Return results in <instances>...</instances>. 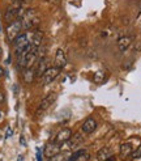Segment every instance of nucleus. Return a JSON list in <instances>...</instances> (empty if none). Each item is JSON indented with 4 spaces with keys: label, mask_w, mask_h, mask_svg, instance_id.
Instances as JSON below:
<instances>
[{
    "label": "nucleus",
    "mask_w": 141,
    "mask_h": 161,
    "mask_svg": "<svg viewBox=\"0 0 141 161\" xmlns=\"http://www.w3.org/2000/svg\"><path fill=\"white\" fill-rule=\"evenodd\" d=\"M21 20V24H22V30H30L33 29L37 24L39 22V19L37 16V12L34 9H25L24 12L22 17L20 19Z\"/></svg>",
    "instance_id": "obj_1"
},
{
    "label": "nucleus",
    "mask_w": 141,
    "mask_h": 161,
    "mask_svg": "<svg viewBox=\"0 0 141 161\" xmlns=\"http://www.w3.org/2000/svg\"><path fill=\"white\" fill-rule=\"evenodd\" d=\"M7 38H8V41L9 42H13L16 38H17L20 34H21V31H22V24H21V20H14L13 22L11 24H8L7 25Z\"/></svg>",
    "instance_id": "obj_2"
},
{
    "label": "nucleus",
    "mask_w": 141,
    "mask_h": 161,
    "mask_svg": "<svg viewBox=\"0 0 141 161\" xmlns=\"http://www.w3.org/2000/svg\"><path fill=\"white\" fill-rule=\"evenodd\" d=\"M60 68H58V67H49V68H47L46 69V72H44V74L42 75V84L43 85H47V84H51L52 81H54V80L55 79H56L58 76H59V74H60Z\"/></svg>",
    "instance_id": "obj_3"
},
{
    "label": "nucleus",
    "mask_w": 141,
    "mask_h": 161,
    "mask_svg": "<svg viewBox=\"0 0 141 161\" xmlns=\"http://www.w3.org/2000/svg\"><path fill=\"white\" fill-rule=\"evenodd\" d=\"M72 130H70L69 127H64L59 130V132L56 134V136L54 138V143L59 144V146H64V144L70 139V136H72Z\"/></svg>",
    "instance_id": "obj_4"
},
{
    "label": "nucleus",
    "mask_w": 141,
    "mask_h": 161,
    "mask_svg": "<svg viewBox=\"0 0 141 161\" xmlns=\"http://www.w3.org/2000/svg\"><path fill=\"white\" fill-rule=\"evenodd\" d=\"M55 100H56V93H49L41 101V103H39L38 110H37V114H41V113H43L44 110H47L55 102Z\"/></svg>",
    "instance_id": "obj_5"
},
{
    "label": "nucleus",
    "mask_w": 141,
    "mask_h": 161,
    "mask_svg": "<svg viewBox=\"0 0 141 161\" xmlns=\"http://www.w3.org/2000/svg\"><path fill=\"white\" fill-rule=\"evenodd\" d=\"M60 152H61V146H59V144L51 142V143H49V144H46V146H44L43 155H44L47 158H51V157H54L55 155L60 153Z\"/></svg>",
    "instance_id": "obj_6"
},
{
    "label": "nucleus",
    "mask_w": 141,
    "mask_h": 161,
    "mask_svg": "<svg viewBox=\"0 0 141 161\" xmlns=\"http://www.w3.org/2000/svg\"><path fill=\"white\" fill-rule=\"evenodd\" d=\"M34 68H35V77L41 79L42 75L46 72V69L49 68V60H47L46 56H43V58H41V59L38 60L37 67H34Z\"/></svg>",
    "instance_id": "obj_7"
},
{
    "label": "nucleus",
    "mask_w": 141,
    "mask_h": 161,
    "mask_svg": "<svg viewBox=\"0 0 141 161\" xmlns=\"http://www.w3.org/2000/svg\"><path fill=\"white\" fill-rule=\"evenodd\" d=\"M55 67L58 68H64L65 64H67V56L64 54V51H63L61 49H58L56 50V54H55Z\"/></svg>",
    "instance_id": "obj_8"
},
{
    "label": "nucleus",
    "mask_w": 141,
    "mask_h": 161,
    "mask_svg": "<svg viewBox=\"0 0 141 161\" xmlns=\"http://www.w3.org/2000/svg\"><path fill=\"white\" fill-rule=\"evenodd\" d=\"M132 41H133L132 36H122L119 39H118V49L120 51H125L131 46Z\"/></svg>",
    "instance_id": "obj_9"
},
{
    "label": "nucleus",
    "mask_w": 141,
    "mask_h": 161,
    "mask_svg": "<svg viewBox=\"0 0 141 161\" xmlns=\"http://www.w3.org/2000/svg\"><path fill=\"white\" fill-rule=\"evenodd\" d=\"M97 128V122H96V119L94 118H88L85 120V122L82 123V127H81V130L85 132V134H91L94 132V130Z\"/></svg>",
    "instance_id": "obj_10"
},
{
    "label": "nucleus",
    "mask_w": 141,
    "mask_h": 161,
    "mask_svg": "<svg viewBox=\"0 0 141 161\" xmlns=\"http://www.w3.org/2000/svg\"><path fill=\"white\" fill-rule=\"evenodd\" d=\"M14 49H17V47H24V46H28L30 45L29 43V37H28V33H21L17 38L14 39V41L12 42Z\"/></svg>",
    "instance_id": "obj_11"
},
{
    "label": "nucleus",
    "mask_w": 141,
    "mask_h": 161,
    "mask_svg": "<svg viewBox=\"0 0 141 161\" xmlns=\"http://www.w3.org/2000/svg\"><path fill=\"white\" fill-rule=\"evenodd\" d=\"M24 81H25L26 84H31L34 81V79H35V68H26V69H24Z\"/></svg>",
    "instance_id": "obj_12"
},
{
    "label": "nucleus",
    "mask_w": 141,
    "mask_h": 161,
    "mask_svg": "<svg viewBox=\"0 0 141 161\" xmlns=\"http://www.w3.org/2000/svg\"><path fill=\"white\" fill-rule=\"evenodd\" d=\"M70 153H72L70 151H61L60 153H58V155H55L54 157L49 158V161H68Z\"/></svg>",
    "instance_id": "obj_13"
},
{
    "label": "nucleus",
    "mask_w": 141,
    "mask_h": 161,
    "mask_svg": "<svg viewBox=\"0 0 141 161\" xmlns=\"http://www.w3.org/2000/svg\"><path fill=\"white\" fill-rule=\"evenodd\" d=\"M111 156H112V155H111V151H110L107 147H105V148H102V149L98 151L97 160H98V161H106L108 157H111Z\"/></svg>",
    "instance_id": "obj_14"
},
{
    "label": "nucleus",
    "mask_w": 141,
    "mask_h": 161,
    "mask_svg": "<svg viewBox=\"0 0 141 161\" xmlns=\"http://www.w3.org/2000/svg\"><path fill=\"white\" fill-rule=\"evenodd\" d=\"M119 149H120V155H122V157H127V156H129L131 153H132V146L129 143H123V144H120V147H119Z\"/></svg>",
    "instance_id": "obj_15"
},
{
    "label": "nucleus",
    "mask_w": 141,
    "mask_h": 161,
    "mask_svg": "<svg viewBox=\"0 0 141 161\" xmlns=\"http://www.w3.org/2000/svg\"><path fill=\"white\" fill-rule=\"evenodd\" d=\"M80 142H82V138H81V135H80V134H75V135H72V136H70V139L67 142V143L69 144V149L75 148Z\"/></svg>",
    "instance_id": "obj_16"
},
{
    "label": "nucleus",
    "mask_w": 141,
    "mask_h": 161,
    "mask_svg": "<svg viewBox=\"0 0 141 161\" xmlns=\"http://www.w3.org/2000/svg\"><path fill=\"white\" fill-rule=\"evenodd\" d=\"M131 156H132V158H140L141 157V146L138 148H136L135 151H132Z\"/></svg>",
    "instance_id": "obj_17"
},
{
    "label": "nucleus",
    "mask_w": 141,
    "mask_h": 161,
    "mask_svg": "<svg viewBox=\"0 0 141 161\" xmlns=\"http://www.w3.org/2000/svg\"><path fill=\"white\" fill-rule=\"evenodd\" d=\"M90 158V156H89V153H86V152H85V153H82L80 157H78L76 161H88Z\"/></svg>",
    "instance_id": "obj_18"
},
{
    "label": "nucleus",
    "mask_w": 141,
    "mask_h": 161,
    "mask_svg": "<svg viewBox=\"0 0 141 161\" xmlns=\"http://www.w3.org/2000/svg\"><path fill=\"white\" fill-rule=\"evenodd\" d=\"M37 161H42V151L41 149H37Z\"/></svg>",
    "instance_id": "obj_19"
},
{
    "label": "nucleus",
    "mask_w": 141,
    "mask_h": 161,
    "mask_svg": "<svg viewBox=\"0 0 141 161\" xmlns=\"http://www.w3.org/2000/svg\"><path fill=\"white\" fill-rule=\"evenodd\" d=\"M20 143H21V146H26V143H25V138L21 135V138H20Z\"/></svg>",
    "instance_id": "obj_20"
},
{
    "label": "nucleus",
    "mask_w": 141,
    "mask_h": 161,
    "mask_svg": "<svg viewBox=\"0 0 141 161\" xmlns=\"http://www.w3.org/2000/svg\"><path fill=\"white\" fill-rule=\"evenodd\" d=\"M3 119H4V111L0 110V122H3Z\"/></svg>",
    "instance_id": "obj_21"
},
{
    "label": "nucleus",
    "mask_w": 141,
    "mask_h": 161,
    "mask_svg": "<svg viewBox=\"0 0 141 161\" xmlns=\"http://www.w3.org/2000/svg\"><path fill=\"white\" fill-rule=\"evenodd\" d=\"M4 74H5V71H4V68H3L2 66H0V77H2V76H3Z\"/></svg>",
    "instance_id": "obj_22"
},
{
    "label": "nucleus",
    "mask_w": 141,
    "mask_h": 161,
    "mask_svg": "<svg viewBox=\"0 0 141 161\" xmlns=\"http://www.w3.org/2000/svg\"><path fill=\"white\" fill-rule=\"evenodd\" d=\"M11 135H12V131H11V128H8V132H7V135H5V138H9Z\"/></svg>",
    "instance_id": "obj_23"
},
{
    "label": "nucleus",
    "mask_w": 141,
    "mask_h": 161,
    "mask_svg": "<svg viewBox=\"0 0 141 161\" xmlns=\"http://www.w3.org/2000/svg\"><path fill=\"white\" fill-rule=\"evenodd\" d=\"M2 102H4V94L0 92V103H2Z\"/></svg>",
    "instance_id": "obj_24"
},
{
    "label": "nucleus",
    "mask_w": 141,
    "mask_h": 161,
    "mask_svg": "<svg viewBox=\"0 0 141 161\" xmlns=\"http://www.w3.org/2000/svg\"><path fill=\"white\" fill-rule=\"evenodd\" d=\"M17 161H24V156H22V155H20V156L17 157Z\"/></svg>",
    "instance_id": "obj_25"
},
{
    "label": "nucleus",
    "mask_w": 141,
    "mask_h": 161,
    "mask_svg": "<svg viewBox=\"0 0 141 161\" xmlns=\"http://www.w3.org/2000/svg\"><path fill=\"white\" fill-rule=\"evenodd\" d=\"M2 53H3V50H2V47H0V55H2Z\"/></svg>",
    "instance_id": "obj_26"
}]
</instances>
